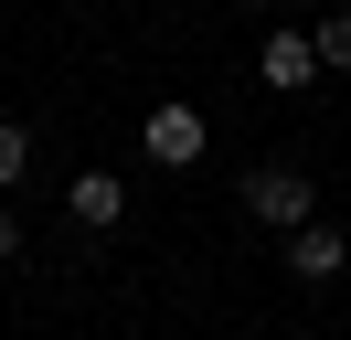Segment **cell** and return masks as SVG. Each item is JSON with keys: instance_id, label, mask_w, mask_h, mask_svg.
<instances>
[{"instance_id": "cell-5", "label": "cell", "mask_w": 351, "mask_h": 340, "mask_svg": "<svg viewBox=\"0 0 351 340\" xmlns=\"http://www.w3.org/2000/svg\"><path fill=\"white\" fill-rule=\"evenodd\" d=\"M256 75L266 85H319V42H308V32H266L256 42Z\"/></svg>"}, {"instance_id": "cell-1", "label": "cell", "mask_w": 351, "mask_h": 340, "mask_svg": "<svg viewBox=\"0 0 351 340\" xmlns=\"http://www.w3.org/2000/svg\"><path fill=\"white\" fill-rule=\"evenodd\" d=\"M234 202L256 212V223L277 234V245H287V234H298V223H319V181H308L298 160H256V170H245V181H234Z\"/></svg>"}, {"instance_id": "cell-7", "label": "cell", "mask_w": 351, "mask_h": 340, "mask_svg": "<svg viewBox=\"0 0 351 340\" xmlns=\"http://www.w3.org/2000/svg\"><path fill=\"white\" fill-rule=\"evenodd\" d=\"M308 42H319V75H351V11L308 21Z\"/></svg>"}, {"instance_id": "cell-6", "label": "cell", "mask_w": 351, "mask_h": 340, "mask_svg": "<svg viewBox=\"0 0 351 340\" xmlns=\"http://www.w3.org/2000/svg\"><path fill=\"white\" fill-rule=\"evenodd\" d=\"M22 170H32V127H22V117H0V202L22 191Z\"/></svg>"}, {"instance_id": "cell-3", "label": "cell", "mask_w": 351, "mask_h": 340, "mask_svg": "<svg viewBox=\"0 0 351 340\" xmlns=\"http://www.w3.org/2000/svg\"><path fill=\"white\" fill-rule=\"evenodd\" d=\"M277 255H287V276H298V287H330V276L351 266V234H341V223H298Z\"/></svg>"}, {"instance_id": "cell-2", "label": "cell", "mask_w": 351, "mask_h": 340, "mask_svg": "<svg viewBox=\"0 0 351 340\" xmlns=\"http://www.w3.org/2000/svg\"><path fill=\"white\" fill-rule=\"evenodd\" d=\"M138 149H149L160 170H192L202 149H213V127H202V106H192V96H160L149 117H138Z\"/></svg>"}, {"instance_id": "cell-4", "label": "cell", "mask_w": 351, "mask_h": 340, "mask_svg": "<svg viewBox=\"0 0 351 340\" xmlns=\"http://www.w3.org/2000/svg\"><path fill=\"white\" fill-rule=\"evenodd\" d=\"M64 212L86 234H117V223H128V181H117V170H75V181H64Z\"/></svg>"}, {"instance_id": "cell-8", "label": "cell", "mask_w": 351, "mask_h": 340, "mask_svg": "<svg viewBox=\"0 0 351 340\" xmlns=\"http://www.w3.org/2000/svg\"><path fill=\"white\" fill-rule=\"evenodd\" d=\"M0 266H22V223H11V202H0Z\"/></svg>"}]
</instances>
